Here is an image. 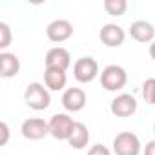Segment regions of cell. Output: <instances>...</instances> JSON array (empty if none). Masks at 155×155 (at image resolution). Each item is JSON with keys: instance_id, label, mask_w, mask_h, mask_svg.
Returning <instances> with one entry per match:
<instances>
[{"instance_id": "cell-1", "label": "cell", "mask_w": 155, "mask_h": 155, "mask_svg": "<svg viewBox=\"0 0 155 155\" xmlns=\"http://www.w3.org/2000/svg\"><path fill=\"white\" fill-rule=\"evenodd\" d=\"M24 102H26L31 110H35V111L48 110L49 104H51L49 90L46 88V84L31 82V84L26 86V91H24Z\"/></svg>"}, {"instance_id": "cell-2", "label": "cell", "mask_w": 155, "mask_h": 155, "mask_svg": "<svg viewBox=\"0 0 155 155\" xmlns=\"http://www.w3.org/2000/svg\"><path fill=\"white\" fill-rule=\"evenodd\" d=\"M128 82V73L119 64H110L101 71V86L106 91H120Z\"/></svg>"}, {"instance_id": "cell-3", "label": "cell", "mask_w": 155, "mask_h": 155, "mask_svg": "<svg viewBox=\"0 0 155 155\" xmlns=\"http://www.w3.org/2000/svg\"><path fill=\"white\" fill-rule=\"evenodd\" d=\"M73 77L81 84L93 82L97 77H101L99 62L93 57H81V58H77V62L73 64Z\"/></svg>"}, {"instance_id": "cell-4", "label": "cell", "mask_w": 155, "mask_h": 155, "mask_svg": "<svg viewBox=\"0 0 155 155\" xmlns=\"http://www.w3.org/2000/svg\"><path fill=\"white\" fill-rule=\"evenodd\" d=\"M113 153L115 155H140L142 144L133 131H120L113 139Z\"/></svg>"}, {"instance_id": "cell-5", "label": "cell", "mask_w": 155, "mask_h": 155, "mask_svg": "<svg viewBox=\"0 0 155 155\" xmlns=\"http://www.w3.org/2000/svg\"><path fill=\"white\" fill-rule=\"evenodd\" d=\"M75 122L77 120H73L68 113H55L49 119V135L57 140H66L68 142Z\"/></svg>"}, {"instance_id": "cell-6", "label": "cell", "mask_w": 155, "mask_h": 155, "mask_svg": "<svg viewBox=\"0 0 155 155\" xmlns=\"http://www.w3.org/2000/svg\"><path fill=\"white\" fill-rule=\"evenodd\" d=\"M139 104H137V99L131 95V93H120L117 95L111 104H110V111L115 115V117H120V119H126V117H131L135 111H137Z\"/></svg>"}, {"instance_id": "cell-7", "label": "cell", "mask_w": 155, "mask_h": 155, "mask_svg": "<svg viewBox=\"0 0 155 155\" xmlns=\"http://www.w3.org/2000/svg\"><path fill=\"white\" fill-rule=\"evenodd\" d=\"M62 106L66 111L69 113H77V111H82L86 102H88V97H86V91L82 88H68L64 90L62 93Z\"/></svg>"}, {"instance_id": "cell-8", "label": "cell", "mask_w": 155, "mask_h": 155, "mask_svg": "<svg viewBox=\"0 0 155 155\" xmlns=\"http://www.w3.org/2000/svg\"><path fill=\"white\" fill-rule=\"evenodd\" d=\"M20 131H22L24 139L40 140L46 135H49V122H46L44 119H38V117H31V119H26L22 122Z\"/></svg>"}, {"instance_id": "cell-9", "label": "cell", "mask_w": 155, "mask_h": 155, "mask_svg": "<svg viewBox=\"0 0 155 155\" xmlns=\"http://www.w3.org/2000/svg\"><path fill=\"white\" fill-rule=\"evenodd\" d=\"M46 35H48V38H49L51 42H55V44L66 42V40H69L71 35H73V24H71L69 20H66V18H57V20H53V22L48 24Z\"/></svg>"}, {"instance_id": "cell-10", "label": "cell", "mask_w": 155, "mask_h": 155, "mask_svg": "<svg viewBox=\"0 0 155 155\" xmlns=\"http://www.w3.org/2000/svg\"><path fill=\"white\" fill-rule=\"evenodd\" d=\"M99 38L106 48H119L126 40V31L117 24H104L99 31Z\"/></svg>"}, {"instance_id": "cell-11", "label": "cell", "mask_w": 155, "mask_h": 155, "mask_svg": "<svg viewBox=\"0 0 155 155\" xmlns=\"http://www.w3.org/2000/svg\"><path fill=\"white\" fill-rule=\"evenodd\" d=\"M46 68H57V69H68L71 66V55L66 48L62 46H55L51 49H48L46 58H44Z\"/></svg>"}, {"instance_id": "cell-12", "label": "cell", "mask_w": 155, "mask_h": 155, "mask_svg": "<svg viewBox=\"0 0 155 155\" xmlns=\"http://www.w3.org/2000/svg\"><path fill=\"white\" fill-rule=\"evenodd\" d=\"M130 35L133 40L142 44H151L155 40V28L148 20H135L130 26Z\"/></svg>"}, {"instance_id": "cell-13", "label": "cell", "mask_w": 155, "mask_h": 155, "mask_svg": "<svg viewBox=\"0 0 155 155\" xmlns=\"http://www.w3.org/2000/svg\"><path fill=\"white\" fill-rule=\"evenodd\" d=\"M20 71V58L15 53L2 51L0 53V77L2 79H13Z\"/></svg>"}, {"instance_id": "cell-14", "label": "cell", "mask_w": 155, "mask_h": 155, "mask_svg": "<svg viewBox=\"0 0 155 155\" xmlns=\"http://www.w3.org/2000/svg\"><path fill=\"white\" fill-rule=\"evenodd\" d=\"M68 82V75L64 69H57V68H46L44 71V84L49 91H60L66 88Z\"/></svg>"}, {"instance_id": "cell-15", "label": "cell", "mask_w": 155, "mask_h": 155, "mask_svg": "<svg viewBox=\"0 0 155 155\" xmlns=\"http://www.w3.org/2000/svg\"><path fill=\"white\" fill-rule=\"evenodd\" d=\"M90 142V130L84 122H75L73 131L68 139V144L75 150H84Z\"/></svg>"}, {"instance_id": "cell-16", "label": "cell", "mask_w": 155, "mask_h": 155, "mask_svg": "<svg viewBox=\"0 0 155 155\" xmlns=\"http://www.w3.org/2000/svg\"><path fill=\"white\" fill-rule=\"evenodd\" d=\"M128 9L126 0H104V11L110 17H122Z\"/></svg>"}, {"instance_id": "cell-17", "label": "cell", "mask_w": 155, "mask_h": 155, "mask_svg": "<svg viewBox=\"0 0 155 155\" xmlns=\"http://www.w3.org/2000/svg\"><path fill=\"white\" fill-rule=\"evenodd\" d=\"M142 99L146 101V104L155 106V79H146L142 82Z\"/></svg>"}, {"instance_id": "cell-18", "label": "cell", "mask_w": 155, "mask_h": 155, "mask_svg": "<svg viewBox=\"0 0 155 155\" xmlns=\"http://www.w3.org/2000/svg\"><path fill=\"white\" fill-rule=\"evenodd\" d=\"M11 38H13V33H11L9 24L0 22V49L6 51L9 48V44H11Z\"/></svg>"}, {"instance_id": "cell-19", "label": "cell", "mask_w": 155, "mask_h": 155, "mask_svg": "<svg viewBox=\"0 0 155 155\" xmlns=\"http://www.w3.org/2000/svg\"><path fill=\"white\" fill-rule=\"evenodd\" d=\"M88 155H111V151L106 146H102V144H93L88 150Z\"/></svg>"}, {"instance_id": "cell-20", "label": "cell", "mask_w": 155, "mask_h": 155, "mask_svg": "<svg viewBox=\"0 0 155 155\" xmlns=\"http://www.w3.org/2000/svg\"><path fill=\"white\" fill-rule=\"evenodd\" d=\"M0 133H2V137H0V146H6L8 140H9V126L8 122H0Z\"/></svg>"}, {"instance_id": "cell-21", "label": "cell", "mask_w": 155, "mask_h": 155, "mask_svg": "<svg viewBox=\"0 0 155 155\" xmlns=\"http://www.w3.org/2000/svg\"><path fill=\"white\" fill-rule=\"evenodd\" d=\"M142 153H144V155H155V139H153V140H150V142H146V146H144Z\"/></svg>"}, {"instance_id": "cell-22", "label": "cell", "mask_w": 155, "mask_h": 155, "mask_svg": "<svg viewBox=\"0 0 155 155\" xmlns=\"http://www.w3.org/2000/svg\"><path fill=\"white\" fill-rule=\"evenodd\" d=\"M150 57H151V58L155 60V40H153V42L150 44Z\"/></svg>"}, {"instance_id": "cell-23", "label": "cell", "mask_w": 155, "mask_h": 155, "mask_svg": "<svg viewBox=\"0 0 155 155\" xmlns=\"http://www.w3.org/2000/svg\"><path fill=\"white\" fill-rule=\"evenodd\" d=\"M153 133H155V122H153Z\"/></svg>"}]
</instances>
